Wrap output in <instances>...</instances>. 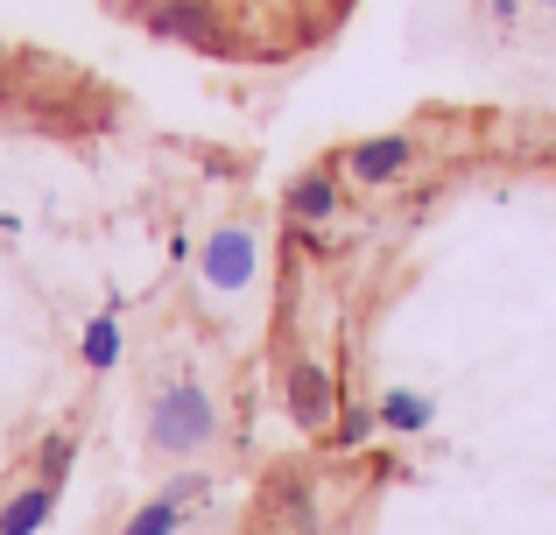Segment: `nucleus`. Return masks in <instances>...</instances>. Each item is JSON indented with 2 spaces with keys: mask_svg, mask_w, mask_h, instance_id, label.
I'll list each match as a JSON object with an SVG mask.
<instances>
[{
  "mask_svg": "<svg viewBox=\"0 0 556 535\" xmlns=\"http://www.w3.org/2000/svg\"><path fill=\"white\" fill-rule=\"evenodd\" d=\"M254 268H261V247H254L247 226H218V233L198 247V275H204V289H218V296H240V289L254 282Z\"/></svg>",
  "mask_w": 556,
  "mask_h": 535,
  "instance_id": "obj_3",
  "label": "nucleus"
},
{
  "mask_svg": "<svg viewBox=\"0 0 556 535\" xmlns=\"http://www.w3.org/2000/svg\"><path fill=\"white\" fill-rule=\"evenodd\" d=\"M408 163H416V141H408V135H367V141L345 149V177H353L359 191H388V183H402Z\"/></svg>",
  "mask_w": 556,
  "mask_h": 535,
  "instance_id": "obj_4",
  "label": "nucleus"
},
{
  "mask_svg": "<svg viewBox=\"0 0 556 535\" xmlns=\"http://www.w3.org/2000/svg\"><path fill=\"white\" fill-rule=\"evenodd\" d=\"M212 437H218V402L198 381H177L149 402V451L198 458V451H212Z\"/></svg>",
  "mask_w": 556,
  "mask_h": 535,
  "instance_id": "obj_1",
  "label": "nucleus"
},
{
  "mask_svg": "<svg viewBox=\"0 0 556 535\" xmlns=\"http://www.w3.org/2000/svg\"><path fill=\"white\" fill-rule=\"evenodd\" d=\"M121 317H113V310H99L92 317V324H85V339H78V353H85V367H92V373H113V367H121Z\"/></svg>",
  "mask_w": 556,
  "mask_h": 535,
  "instance_id": "obj_9",
  "label": "nucleus"
},
{
  "mask_svg": "<svg viewBox=\"0 0 556 535\" xmlns=\"http://www.w3.org/2000/svg\"><path fill=\"white\" fill-rule=\"evenodd\" d=\"M50 508H56V486H22V494L0 508V535H36L50 522Z\"/></svg>",
  "mask_w": 556,
  "mask_h": 535,
  "instance_id": "obj_8",
  "label": "nucleus"
},
{
  "mask_svg": "<svg viewBox=\"0 0 556 535\" xmlns=\"http://www.w3.org/2000/svg\"><path fill=\"white\" fill-rule=\"evenodd\" d=\"M71 458H78V437L56 430V437L42 444V458H36V486H64L71 480Z\"/></svg>",
  "mask_w": 556,
  "mask_h": 535,
  "instance_id": "obj_11",
  "label": "nucleus"
},
{
  "mask_svg": "<svg viewBox=\"0 0 556 535\" xmlns=\"http://www.w3.org/2000/svg\"><path fill=\"white\" fill-rule=\"evenodd\" d=\"M177 528H184V500H177V494H155L121 535H177Z\"/></svg>",
  "mask_w": 556,
  "mask_h": 535,
  "instance_id": "obj_10",
  "label": "nucleus"
},
{
  "mask_svg": "<svg viewBox=\"0 0 556 535\" xmlns=\"http://www.w3.org/2000/svg\"><path fill=\"white\" fill-rule=\"evenodd\" d=\"M374 416H380V430H388V437H422V430L437 423V402L416 395V387H388V395L374 402Z\"/></svg>",
  "mask_w": 556,
  "mask_h": 535,
  "instance_id": "obj_7",
  "label": "nucleus"
},
{
  "mask_svg": "<svg viewBox=\"0 0 556 535\" xmlns=\"http://www.w3.org/2000/svg\"><path fill=\"white\" fill-rule=\"evenodd\" d=\"M339 205H345L339 169H303V177L282 191V219L289 226H331V219H339Z\"/></svg>",
  "mask_w": 556,
  "mask_h": 535,
  "instance_id": "obj_6",
  "label": "nucleus"
},
{
  "mask_svg": "<svg viewBox=\"0 0 556 535\" xmlns=\"http://www.w3.org/2000/svg\"><path fill=\"white\" fill-rule=\"evenodd\" d=\"M169 494H177V500H198V494H204V472H184V480H169Z\"/></svg>",
  "mask_w": 556,
  "mask_h": 535,
  "instance_id": "obj_13",
  "label": "nucleus"
},
{
  "mask_svg": "<svg viewBox=\"0 0 556 535\" xmlns=\"http://www.w3.org/2000/svg\"><path fill=\"white\" fill-rule=\"evenodd\" d=\"M282 409H289L296 430H331V423H339L345 395H339V381H331L325 359H311V353L282 359Z\"/></svg>",
  "mask_w": 556,
  "mask_h": 535,
  "instance_id": "obj_2",
  "label": "nucleus"
},
{
  "mask_svg": "<svg viewBox=\"0 0 556 535\" xmlns=\"http://www.w3.org/2000/svg\"><path fill=\"white\" fill-rule=\"evenodd\" d=\"M149 36L163 42H190V50H226L212 22V0H155L149 8Z\"/></svg>",
  "mask_w": 556,
  "mask_h": 535,
  "instance_id": "obj_5",
  "label": "nucleus"
},
{
  "mask_svg": "<svg viewBox=\"0 0 556 535\" xmlns=\"http://www.w3.org/2000/svg\"><path fill=\"white\" fill-rule=\"evenodd\" d=\"M331 430H339V451H359V444H367L374 430H380V416L367 409V402H345V409H339V423H331Z\"/></svg>",
  "mask_w": 556,
  "mask_h": 535,
  "instance_id": "obj_12",
  "label": "nucleus"
},
{
  "mask_svg": "<svg viewBox=\"0 0 556 535\" xmlns=\"http://www.w3.org/2000/svg\"><path fill=\"white\" fill-rule=\"evenodd\" d=\"M543 8H556V0H543Z\"/></svg>",
  "mask_w": 556,
  "mask_h": 535,
  "instance_id": "obj_15",
  "label": "nucleus"
},
{
  "mask_svg": "<svg viewBox=\"0 0 556 535\" xmlns=\"http://www.w3.org/2000/svg\"><path fill=\"white\" fill-rule=\"evenodd\" d=\"M486 14H493V22H515V14H521V0H486Z\"/></svg>",
  "mask_w": 556,
  "mask_h": 535,
  "instance_id": "obj_14",
  "label": "nucleus"
}]
</instances>
